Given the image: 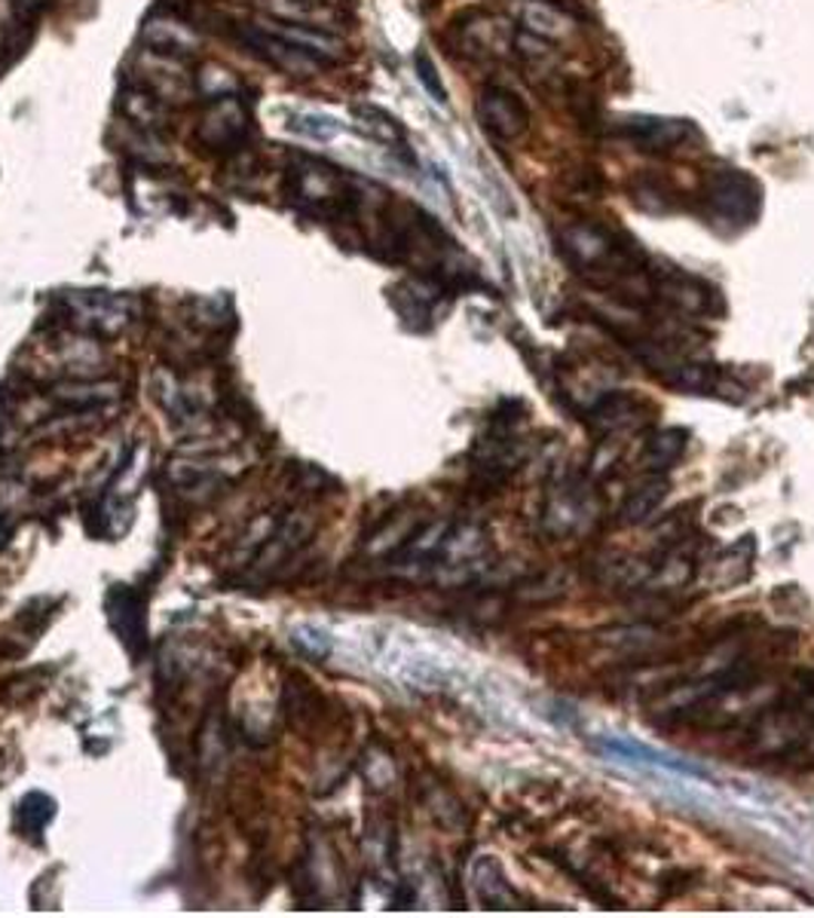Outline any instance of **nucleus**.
<instances>
[{"instance_id":"obj_20","label":"nucleus","mask_w":814,"mask_h":918,"mask_svg":"<svg viewBox=\"0 0 814 918\" xmlns=\"http://www.w3.org/2000/svg\"><path fill=\"white\" fill-rule=\"evenodd\" d=\"M475 888H478L481 900L490 909H515V904H518V894L506 881L502 869L494 860H487V857L478 860V867H475Z\"/></svg>"},{"instance_id":"obj_8","label":"nucleus","mask_w":814,"mask_h":918,"mask_svg":"<svg viewBox=\"0 0 814 918\" xmlns=\"http://www.w3.org/2000/svg\"><path fill=\"white\" fill-rule=\"evenodd\" d=\"M478 120L494 139L515 141L527 132L530 114L515 92L502 90V86H487L478 99Z\"/></svg>"},{"instance_id":"obj_10","label":"nucleus","mask_w":814,"mask_h":918,"mask_svg":"<svg viewBox=\"0 0 814 918\" xmlns=\"http://www.w3.org/2000/svg\"><path fill=\"white\" fill-rule=\"evenodd\" d=\"M240 34H242V40H245V43L252 47V50H257V55H261V59H267L273 68H279L282 74L313 76V74H318V68H322V62H318V59L306 55L304 50H297V47L285 43V40L273 38V34H269V31H264V28L248 26V28H242Z\"/></svg>"},{"instance_id":"obj_18","label":"nucleus","mask_w":814,"mask_h":918,"mask_svg":"<svg viewBox=\"0 0 814 918\" xmlns=\"http://www.w3.org/2000/svg\"><path fill=\"white\" fill-rule=\"evenodd\" d=\"M353 114H356V120H358V129H362L368 139L377 141V144H386V147H393V151H405L407 147L401 123H398L393 114H386L383 108H374V104H356V108H353Z\"/></svg>"},{"instance_id":"obj_26","label":"nucleus","mask_w":814,"mask_h":918,"mask_svg":"<svg viewBox=\"0 0 814 918\" xmlns=\"http://www.w3.org/2000/svg\"><path fill=\"white\" fill-rule=\"evenodd\" d=\"M417 76H420V83L426 86V90H429V95H433L435 102H438V104L447 102L445 83H441V76H438L433 59H429L426 52H417Z\"/></svg>"},{"instance_id":"obj_7","label":"nucleus","mask_w":814,"mask_h":918,"mask_svg":"<svg viewBox=\"0 0 814 918\" xmlns=\"http://www.w3.org/2000/svg\"><path fill=\"white\" fill-rule=\"evenodd\" d=\"M563 252L582 269H603L610 264H624V248L610 230L594 224H576L563 233Z\"/></svg>"},{"instance_id":"obj_2","label":"nucleus","mask_w":814,"mask_h":918,"mask_svg":"<svg viewBox=\"0 0 814 918\" xmlns=\"http://www.w3.org/2000/svg\"><path fill=\"white\" fill-rule=\"evenodd\" d=\"M292 191L297 203L313 208L318 215L340 212L346 200L353 196V193L346 191V181L337 169L325 166V163H313V160H306L297 169H292Z\"/></svg>"},{"instance_id":"obj_23","label":"nucleus","mask_w":814,"mask_h":918,"mask_svg":"<svg viewBox=\"0 0 814 918\" xmlns=\"http://www.w3.org/2000/svg\"><path fill=\"white\" fill-rule=\"evenodd\" d=\"M288 129L313 141H332L340 135V123H337L334 116L313 114V111H297V114H288Z\"/></svg>"},{"instance_id":"obj_5","label":"nucleus","mask_w":814,"mask_h":918,"mask_svg":"<svg viewBox=\"0 0 814 918\" xmlns=\"http://www.w3.org/2000/svg\"><path fill=\"white\" fill-rule=\"evenodd\" d=\"M139 71H141L139 86H144L151 95H156L163 104L191 102L193 92H196V83H193V76L184 71L181 59L166 55V52H156V50L141 52Z\"/></svg>"},{"instance_id":"obj_19","label":"nucleus","mask_w":814,"mask_h":918,"mask_svg":"<svg viewBox=\"0 0 814 918\" xmlns=\"http://www.w3.org/2000/svg\"><path fill=\"white\" fill-rule=\"evenodd\" d=\"M52 817H55V799L50 793H28L16 805V827L31 842H40V833L50 827Z\"/></svg>"},{"instance_id":"obj_13","label":"nucleus","mask_w":814,"mask_h":918,"mask_svg":"<svg viewBox=\"0 0 814 918\" xmlns=\"http://www.w3.org/2000/svg\"><path fill=\"white\" fill-rule=\"evenodd\" d=\"M515 19H518L521 31L542 40H560L573 31L570 16L560 13L554 3H546V0H521L515 7Z\"/></svg>"},{"instance_id":"obj_12","label":"nucleus","mask_w":814,"mask_h":918,"mask_svg":"<svg viewBox=\"0 0 814 918\" xmlns=\"http://www.w3.org/2000/svg\"><path fill=\"white\" fill-rule=\"evenodd\" d=\"M141 40H144L147 50L166 52V55H175V59L200 50V34H196L187 22H181V19L166 13L151 16V19L144 22V28H141Z\"/></svg>"},{"instance_id":"obj_14","label":"nucleus","mask_w":814,"mask_h":918,"mask_svg":"<svg viewBox=\"0 0 814 918\" xmlns=\"http://www.w3.org/2000/svg\"><path fill=\"white\" fill-rule=\"evenodd\" d=\"M600 744H603V751H610L612 756H619V759L652 763V765H659V768H668V772H676V775H686V778H699V781L711 778V775H708L704 768H699L695 763H683V759H676V756H668V753H659V751H652V747H643V744H637V741L603 738Z\"/></svg>"},{"instance_id":"obj_22","label":"nucleus","mask_w":814,"mask_h":918,"mask_svg":"<svg viewBox=\"0 0 814 918\" xmlns=\"http://www.w3.org/2000/svg\"><path fill=\"white\" fill-rule=\"evenodd\" d=\"M193 83H196V92L205 95V99H227V95H236L240 92V80L233 71H227L224 64L208 62L203 64L196 74H193Z\"/></svg>"},{"instance_id":"obj_21","label":"nucleus","mask_w":814,"mask_h":918,"mask_svg":"<svg viewBox=\"0 0 814 918\" xmlns=\"http://www.w3.org/2000/svg\"><path fill=\"white\" fill-rule=\"evenodd\" d=\"M689 435L683 429H662L659 435H652L647 445V469L649 472H668L676 459L686 453Z\"/></svg>"},{"instance_id":"obj_29","label":"nucleus","mask_w":814,"mask_h":918,"mask_svg":"<svg viewBox=\"0 0 814 918\" xmlns=\"http://www.w3.org/2000/svg\"><path fill=\"white\" fill-rule=\"evenodd\" d=\"M313 3H318V0H313Z\"/></svg>"},{"instance_id":"obj_15","label":"nucleus","mask_w":814,"mask_h":918,"mask_svg":"<svg viewBox=\"0 0 814 918\" xmlns=\"http://www.w3.org/2000/svg\"><path fill=\"white\" fill-rule=\"evenodd\" d=\"M659 292L664 300H674L686 313H711L713 309V288L704 282L692 279L686 273H659Z\"/></svg>"},{"instance_id":"obj_28","label":"nucleus","mask_w":814,"mask_h":918,"mask_svg":"<svg viewBox=\"0 0 814 918\" xmlns=\"http://www.w3.org/2000/svg\"><path fill=\"white\" fill-rule=\"evenodd\" d=\"M7 542H10V523L0 518V549H3Z\"/></svg>"},{"instance_id":"obj_17","label":"nucleus","mask_w":814,"mask_h":918,"mask_svg":"<svg viewBox=\"0 0 814 918\" xmlns=\"http://www.w3.org/2000/svg\"><path fill=\"white\" fill-rule=\"evenodd\" d=\"M306 523L301 514H288L285 521L276 527V533L269 536L267 545H264V551H261V558H257V570H273V567H279V563H285L288 558H292L294 551L304 545L306 539Z\"/></svg>"},{"instance_id":"obj_24","label":"nucleus","mask_w":814,"mask_h":918,"mask_svg":"<svg viewBox=\"0 0 814 918\" xmlns=\"http://www.w3.org/2000/svg\"><path fill=\"white\" fill-rule=\"evenodd\" d=\"M664 478H659V481H652L649 487H640L634 497L628 499V506H624V521H643L649 511L655 509L659 502L664 499Z\"/></svg>"},{"instance_id":"obj_11","label":"nucleus","mask_w":814,"mask_h":918,"mask_svg":"<svg viewBox=\"0 0 814 918\" xmlns=\"http://www.w3.org/2000/svg\"><path fill=\"white\" fill-rule=\"evenodd\" d=\"M622 139L634 141L637 147L643 151H671L674 144L686 139L689 123L683 120H664V116H628L624 123L615 129Z\"/></svg>"},{"instance_id":"obj_3","label":"nucleus","mask_w":814,"mask_h":918,"mask_svg":"<svg viewBox=\"0 0 814 918\" xmlns=\"http://www.w3.org/2000/svg\"><path fill=\"white\" fill-rule=\"evenodd\" d=\"M248 123H252V116L236 95L215 99L205 108L203 120L196 126V141L215 153L240 151L242 141L248 135Z\"/></svg>"},{"instance_id":"obj_25","label":"nucleus","mask_w":814,"mask_h":918,"mask_svg":"<svg viewBox=\"0 0 814 918\" xmlns=\"http://www.w3.org/2000/svg\"><path fill=\"white\" fill-rule=\"evenodd\" d=\"M292 643L301 652H306L309 659H325V655L332 652V640H328V634H325V631H318V628H309V625L294 628Z\"/></svg>"},{"instance_id":"obj_27","label":"nucleus","mask_w":814,"mask_h":918,"mask_svg":"<svg viewBox=\"0 0 814 918\" xmlns=\"http://www.w3.org/2000/svg\"><path fill=\"white\" fill-rule=\"evenodd\" d=\"M7 3H13L16 10H22V13H38L50 0H7Z\"/></svg>"},{"instance_id":"obj_1","label":"nucleus","mask_w":814,"mask_h":918,"mask_svg":"<svg viewBox=\"0 0 814 918\" xmlns=\"http://www.w3.org/2000/svg\"><path fill=\"white\" fill-rule=\"evenodd\" d=\"M64 316L90 334H116L132 322L126 297L108 292H74L62 300Z\"/></svg>"},{"instance_id":"obj_16","label":"nucleus","mask_w":814,"mask_h":918,"mask_svg":"<svg viewBox=\"0 0 814 918\" xmlns=\"http://www.w3.org/2000/svg\"><path fill=\"white\" fill-rule=\"evenodd\" d=\"M120 114H123V120L126 123H132V126L139 129V132H160L163 129V120H166V114H163V102L156 99V95H151V92L144 90V86H126V90L120 92Z\"/></svg>"},{"instance_id":"obj_4","label":"nucleus","mask_w":814,"mask_h":918,"mask_svg":"<svg viewBox=\"0 0 814 918\" xmlns=\"http://www.w3.org/2000/svg\"><path fill=\"white\" fill-rule=\"evenodd\" d=\"M104 612H108V622L114 628L116 640L126 646L132 659H141L147 650V612H144V598L139 588H111L104 598Z\"/></svg>"},{"instance_id":"obj_9","label":"nucleus","mask_w":814,"mask_h":918,"mask_svg":"<svg viewBox=\"0 0 814 918\" xmlns=\"http://www.w3.org/2000/svg\"><path fill=\"white\" fill-rule=\"evenodd\" d=\"M255 26L264 28V31H269L273 38H279V40H285V43H292V47H297V50H304L306 55H313V59H318L322 64H332V62H340V59H344V40L334 38V34H328L325 28L292 26V22H279V19H269V16L257 19Z\"/></svg>"},{"instance_id":"obj_6","label":"nucleus","mask_w":814,"mask_h":918,"mask_svg":"<svg viewBox=\"0 0 814 918\" xmlns=\"http://www.w3.org/2000/svg\"><path fill=\"white\" fill-rule=\"evenodd\" d=\"M708 203H711L713 215L741 227V224H751L760 212V187H756V181L741 172H720L711 178Z\"/></svg>"}]
</instances>
